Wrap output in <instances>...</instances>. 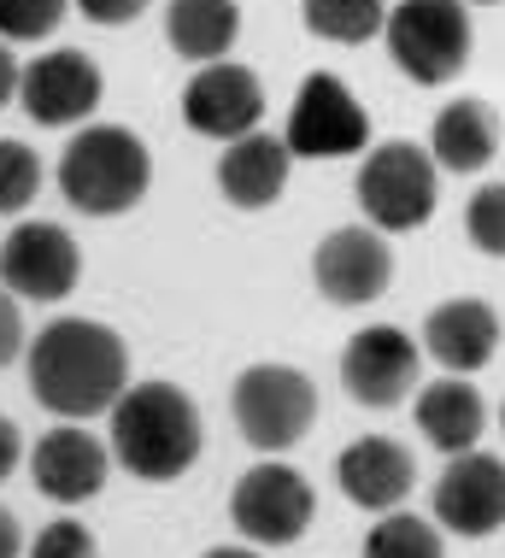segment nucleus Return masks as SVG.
<instances>
[{
	"instance_id": "nucleus-33",
	"label": "nucleus",
	"mask_w": 505,
	"mask_h": 558,
	"mask_svg": "<svg viewBox=\"0 0 505 558\" xmlns=\"http://www.w3.org/2000/svg\"><path fill=\"white\" fill-rule=\"evenodd\" d=\"M201 558H258L253 547H212V553H201Z\"/></svg>"
},
{
	"instance_id": "nucleus-3",
	"label": "nucleus",
	"mask_w": 505,
	"mask_h": 558,
	"mask_svg": "<svg viewBox=\"0 0 505 558\" xmlns=\"http://www.w3.org/2000/svg\"><path fill=\"white\" fill-rule=\"evenodd\" d=\"M59 194L88 218H118L130 206H142L153 183V154L147 142L124 124H88L76 130L59 154Z\"/></svg>"
},
{
	"instance_id": "nucleus-19",
	"label": "nucleus",
	"mask_w": 505,
	"mask_h": 558,
	"mask_svg": "<svg viewBox=\"0 0 505 558\" xmlns=\"http://www.w3.org/2000/svg\"><path fill=\"white\" fill-rule=\"evenodd\" d=\"M418 429H423V441H430L435 452H447V459L470 452L488 429L482 388L465 383V376H441V383H430L418 395Z\"/></svg>"
},
{
	"instance_id": "nucleus-7",
	"label": "nucleus",
	"mask_w": 505,
	"mask_h": 558,
	"mask_svg": "<svg viewBox=\"0 0 505 558\" xmlns=\"http://www.w3.org/2000/svg\"><path fill=\"white\" fill-rule=\"evenodd\" d=\"M282 142L294 159H353L371 147V118H364L359 95L335 71H312L300 83L294 107H288Z\"/></svg>"
},
{
	"instance_id": "nucleus-27",
	"label": "nucleus",
	"mask_w": 505,
	"mask_h": 558,
	"mask_svg": "<svg viewBox=\"0 0 505 558\" xmlns=\"http://www.w3.org/2000/svg\"><path fill=\"white\" fill-rule=\"evenodd\" d=\"M29 558H100V547H95V535H88L76 518H59V523H48V530L29 541Z\"/></svg>"
},
{
	"instance_id": "nucleus-4",
	"label": "nucleus",
	"mask_w": 505,
	"mask_h": 558,
	"mask_svg": "<svg viewBox=\"0 0 505 558\" xmlns=\"http://www.w3.org/2000/svg\"><path fill=\"white\" fill-rule=\"evenodd\" d=\"M382 41H388L394 65H400L411 83L441 88L470 65L477 29H470L465 0H400V7H388Z\"/></svg>"
},
{
	"instance_id": "nucleus-25",
	"label": "nucleus",
	"mask_w": 505,
	"mask_h": 558,
	"mask_svg": "<svg viewBox=\"0 0 505 558\" xmlns=\"http://www.w3.org/2000/svg\"><path fill=\"white\" fill-rule=\"evenodd\" d=\"M71 0H0V41H41L65 24Z\"/></svg>"
},
{
	"instance_id": "nucleus-32",
	"label": "nucleus",
	"mask_w": 505,
	"mask_h": 558,
	"mask_svg": "<svg viewBox=\"0 0 505 558\" xmlns=\"http://www.w3.org/2000/svg\"><path fill=\"white\" fill-rule=\"evenodd\" d=\"M19 553H24V530H19V518L0 506V558H19Z\"/></svg>"
},
{
	"instance_id": "nucleus-30",
	"label": "nucleus",
	"mask_w": 505,
	"mask_h": 558,
	"mask_svg": "<svg viewBox=\"0 0 505 558\" xmlns=\"http://www.w3.org/2000/svg\"><path fill=\"white\" fill-rule=\"evenodd\" d=\"M19 459H24V435H19V424H12L7 412H0V482L19 471Z\"/></svg>"
},
{
	"instance_id": "nucleus-18",
	"label": "nucleus",
	"mask_w": 505,
	"mask_h": 558,
	"mask_svg": "<svg viewBox=\"0 0 505 558\" xmlns=\"http://www.w3.org/2000/svg\"><path fill=\"white\" fill-rule=\"evenodd\" d=\"M288 171H294V154H288L282 135H241V142L224 147L218 159V194L236 213H265V206L282 201Z\"/></svg>"
},
{
	"instance_id": "nucleus-23",
	"label": "nucleus",
	"mask_w": 505,
	"mask_h": 558,
	"mask_svg": "<svg viewBox=\"0 0 505 558\" xmlns=\"http://www.w3.org/2000/svg\"><path fill=\"white\" fill-rule=\"evenodd\" d=\"M364 558H447L441 523L418 518V511H388V518L364 535Z\"/></svg>"
},
{
	"instance_id": "nucleus-12",
	"label": "nucleus",
	"mask_w": 505,
	"mask_h": 558,
	"mask_svg": "<svg viewBox=\"0 0 505 558\" xmlns=\"http://www.w3.org/2000/svg\"><path fill=\"white\" fill-rule=\"evenodd\" d=\"M430 518L465 541H488L505 523V464L477 447L458 452L430 494Z\"/></svg>"
},
{
	"instance_id": "nucleus-15",
	"label": "nucleus",
	"mask_w": 505,
	"mask_h": 558,
	"mask_svg": "<svg viewBox=\"0 0 505 558\" xmlns=\"http://www.w3.org/2000/svg\"><path fill=\"white\" fill-rule=\"evenodd\" d=\"M29 476H36V494H48L53 506H83L112 476V447H100L76 424H59L29 447Z\"/></svg>"
},
{
	"instance_id": "nucleus-9",
	"label": "nucleus",
	"mask_w": 505,
	"mask_h": 558,
	"mask_svg": "<svg viewBox=\"0 0 505 558\" xmlns=\"http://www.w3.org/2000/svg\"><path fill=\"white\" fill-rule=\"evenodd\" d=\"M418 371H423V353L400 324L359 329V336L341 347V388L359 405H371V412L400 405L411 388H418Z\"/></svg>"
},
{
	"instance_id": "nucleus-8",
	"label": "nucleus",
	"mask_w": 505,
	"mask_h": 558,
	"mask_svg": "<svg viewBox=\"0 0 505 558\" xmlns=\"http://www.w3.org/2000/svg\"><path fill=\"white\" fill-rule=\"evenodd\" d=\"M229 518H236V530L253 541V547H294V541L312 530L317 518V494L312 482H305L294 464H253L248 476L236 482V494H229Z\"/></svg>"
},
{
	"instance_id": "nucleus-22",
	"label": "nucleus",
	"mask_w": 505,
	"mask_h": 558,
	"mask_svg": "<svg viewBox=\"0 0 505 558\" xmlns=\"http://www.w3.org/2000/svg\"><path fill=\"white\" fill-rule=\"evenodd\" d=\"M300 19L317 41H371L388 24V0H300Z\"/></svg>"
},
{
	"instance_id": "nucleus-10",
	"label": "nucleus",
	"mask_w": 505,
	"mask_h": 558,
	"mask_svg": "<svg viewBox=\"0 0 505 558\" xmlns=\"http://www.w3.org/2000/svg\"><path fill=\"white\" fill-rule=\"evenodd\" d=\"M76 277H83V253L59 223H19L0 241V289L7 294L53 306L76 289Z\"/></svg>"
},
{
	"instance_id": "nucleus-6",
	"label": "nucleus",
	"mask_w": 505,
	"mask_h": 558,
	"mask_svg": "<svg viewBox=\"0 0 505 558\" xmlns=\"http://www.w3.org/2000/svg\"><path fill=\"white\" fill-rule=\"evenodd\" d=\"M229 412H236V429L248 447L288 452L317 424V388H312V376L294 371V365H248L236 376Z\"/></svg>"
},
{
	"instance_id": "nucleus-11",
	"label": "nucleus",
	"mask_w": 505,
	"mask_h": 558,
	"mask_svg": "<svg viewBox=\"0 0 505 558\" xmlns=\"http://www.w3.org/2000/svg\"><path fill=\"white\" fill-rule=\"evenodd\" d=\"M312 282L329 306H371L394 282V247L376 230H364V223L329 230L312 253Z\"/></svg>"
},
{
	"instance_id": "nucleus-31",
	"label": "nucleus",
	"mask_w": 505,
	"mask_h": 558,
	"mask_svg": "<svg viewBox=\"0 0 505 558\" xmlns=\"http://www.w3.org/2000/svg\"><path fill=\"white\" fill-rule=\"evenodd\" d=\"M19 83H24V65L12 59L7 41H0V107H12V100H19Z\"/></svg>"
},
{
	"instance_id": "nucleus-29",
	"label": "nucleus",
	"mask_w": 505,
	"mask_h": 558,
	"mask_svg": "<svg viewBox=\"0 0 505 558\" xmlns=\"http://www.w3.org/2000/svg\"><path fill=\"white\" fill-rule=\"evenodd\" d=\"M76 12H83L88 24H106V29H118V24H135L147 12V0H71Z\"/></svg>"
},
{
	"instance_id": "nucleus-16",
	"label": "nucleus",
	"mask_w": 505,
	"mask_h": 558,
	"mask_svg": "<svg viewBox=\"0 0 505 558\" xmlns=\"http://www.w3.org/2000/svg\"><path fill=\"white\" fill-rule=\"evenodd\" d=\"M411 482H418V464L394 435H359V441L335 452V488L359 511H400Z\"/></svg>"
},
{
	"instance_id": "nucleus-26",
	"label": "nucleus",
	"mask_w": 505,
	"mask_h": 558,
	"mask_svg": "<svg viewBox=\"0 0 505 558\" xmlns=\"http://www.w3.org/2000/svg\"><path fill=\"white\" fill-rule=\"evenodd\" d=\"M465 230L477 241V253L505 259V183H482L465 206Z\"/></svg>"
},
{
	"instance_id": "nucleus-28",
	"label": "nucleus",
	"mask_w": 505,
	"mask_h": 558,
	"mask_svg": "<svg viewBox=\"0 0 505 558\" xmlns=\"http://www.w3.org/2000/svg\"><path fill=\"white\" fill-rule=\"evenodd\" d=\"M19 353H29V341H24V312H19V294L0 289V365H12Z\"/></svg>"
},
{
	"instance_id": "nucleus-17",
	"label": "nucleus",
	"mask_w": 505,
	"mask_h": 558,
	"mask_svg": "<svg viewBox=\"0 0 505 558\" xmlns=\"http://www.w3.org/2000/svg\"><path fill=\"white\" fill-rule=\"evenodd\" d=\"M423 353L435 359L441 371L470 376L482 371L488 359L500 353V312L477 294H453L423 318Z\"/></svg>"
},
{
	"instance_id": "nucleus-14",
	"label": "nucleus",
	"mask_w": 505,
	"mask_h": 558,
	"mask_svg": "<svg viewBox=\"0 0 505 558\" xmlns=\"http://www.w3.org/2000/svg\"><path fill=\"white\" fill-rule=\"evenodd\" d=\"M182 118L201 135L241 142V135H253L258 118H265V83H258V71L236 65V59L201 65L189 77V88H182Z\"/></svg>"
},
{
	"instance_id": "nucleus-21",
	"label": "nucleus",
	"mask_w": 505,
	"mask_h": 558,
	"mask_svg": "<svg viewBox=\"0 0 505 558\" xmlns=\"http://www.w3.org/2000/svg\"><path fill=\"white\" fill-rule=\"evenodd\" d=\"M241 36V7L236 0H165V41L194 59V65H218L229 59Z\"/></svg>"
},
{
	"instance_id": "nucleus-34",
	"label": "nucleus",
	"mask_w": 505,
	"mask_h": 558,
	"mask_svg": "<svg viewBox=\"0 0 505 558\" xmlns=\"http://www.w3.org/2000/svg\"><path fill=\"white\" fill-rule=\"evenodd\" d=\"M500 429H505V405H500Z\"/></svg>"
},
{
	"instance_id": "nucleus-1",
	"label": "nucleus",
	"mask_w": 505,
	"mask_h": 558,
	"mask_svg": "<svg viewBox=\"0 0 505 558\" xmlns=\"http://www.w3.org/2000/svg\"><path fill=\"white\" fill-rule=\"evenodd\" d=\"M29 371V395L36 405H48L53 417H100L124 400L130 388V347L118 329H106L95 318H59L48 324L24 353Z\"/></svg>"
},
{
	"instance_id": "nucleus-24",
	"label": "nucleus",
	"mask_w": 505,
	"mask_h": 558,
	"mask_svg": "<svg viewBox=\"0 0 505 558\" xmlns=\"http://www.w3.org/2000/svg\"><path fill=\"white\" fill-rule=\"evenodd\" d=\"M41 194V159L24 142H0V218H19Z\"/></svg>"
},
{
	"instance_id": "nucleus-13",
	"label": "nucleus",
	"mask_w": 505,
	"mask_h": 558,
	"mask_svg": "<svg viewBox=\"0 0 505 558\" xmlns=\"http://www.w3.org/2000/svg\"><path fill=\"white\" fill-rule=\"evenodd\" d=\"M100 95H106L100 65L88 53H76V48H53V53L29 59L24 83H19V107L36 118L41 130L83 124V118L100 107Z\"/></svg>"
},
{
	"instance_id": "nucleus-5",
	"label": "nucleus",
	"mask_w": 505,
	"mask_h": 558,
	"mask_svg": "<svg viewBox=\"0 0 505 558\" xmlns=\"http://www.w3.org/2000/svg\"><path fill=\"white\" fill-rule=\"evenodd\" d=\"M353 194H359L364 218H371V230H394V235L423 230L441 201V165L418 142H376L359 159Z\"/></svg>"
},
{
	"instance_id": "nucleus-2",
	"label": "nucleus",
	"mask_w": 505,
	"mask_h": 558,
	"mask_svg": "<svg viewBox=\"0 0 505 558\" xmlns=\"http://www.w3.org/2000/svg\"><path fill=\"white\" fill-rule=\"evenodd\" d=\"M106 417H112V459L142 482H177L206 447L201 405L177 383H130Z\"/></svg>"
},
{
	"instance_id": "nucleus-20",
	"label": "nucleus",
	"mask_w": 505,
	"mask_h": 558,
	"mask_svg": "<svg viewBox=\"0 0 505 558\" xmlns=\"http://www.w3.org/2000/svg\"><path fill=\"white\" fill-rule=\"evenodd\" d=\"M500 154V118L488 100H447L430 124V159L453 177L488 171V159Z\"/></svg>"
}]
</instances>
